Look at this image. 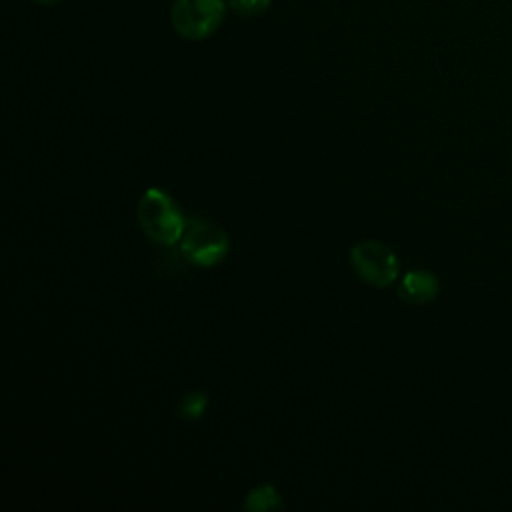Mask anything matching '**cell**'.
Here are the masks:
<instances>
[{"instance_id": "cell-1", "label": "cell", "mask_w": 512, "mask_h": 512, "mask_svg": "<svg viewBox=\"0 0 512 512\" xmlns=\"http://www.w3.org/2000/svg\"><path fill=\"white\" fill-rule=\"evenodd\" d=\"M138 222L144 234L160 244L174 246L186 228L178 204L160 188H148L138 202Z\"/></svg>"}, {"instance_id": "cell-2", "label": "cell", "mask_w": 512, "mask_h": 512, "mask_svg": "<svg viewBox=\"0 0 512 512\" xmlns=\"http://www.w3.org/2000/svg\"><path fill=\"white\" fill-rule=\"evenodd\" d=\"M228 246V234L220 226L198 216L186 220V228L180 238V254L188 262L202 268L214 266L228 254Z\"/></svg>"}, {"instance_id": "cell-3", "label": "cell", "mask_w": 512, "mask_h": 512, "mask_svg": "<svg viewBox=\"0 0 512 512\" xmlns=\"http://www.w3.org/2000/svg\"><path fill=\"white\" fill-rule=\"evenodd\" d=\"M170 18L180 36L200 40L210 36L222 24L224 0H176Z\"/></svg>"}, {"instance_id": "cell-4", "label": "cell", "mask_w": 512, "mask_h": 512, "mask_svg": "<svg viewBox=\"0 0 512 512\" xmlns=\"http://www.w3.org/2000/svg\"><path fill=\"white\" fill-rule=\"evenodd\" d=\"M350 260L356 272L370 284L384 288L398 278V258L382 242L366 240L350 250Z\"/></svg>"}, {"instance_id": "cell-5", "label": "cell", "mask_w": 512, "mask_h": 512, "mask_svg": "<svg viewBox=\"0 0 512 512\" xmlns=\"http://www.w3.org/2000/svg\"><path fill=\"white\" fill-rule=\"evenodd\" d=\"M438 290H440L438 278L428 270L406 272L398 286L400 298L410 304H426L438 294Z\"/></svg>"}, {"instance_id": "cell-6", "label": "cell", "mask_w": 512, "mask_h": 512, "mask_svg": "<svg viewBox=\"0 0 512 512\" xmlns=\"http://www.w3.org/2000/svg\"><path fill=\"white\" fill-rule=\"evenodd\" d=\"M244 506L248 510H274V508H282V496L272 486H258L256 490H252L246 496Z\"/></svg>"}, {"instance_id": "cell-7", "label": "cell", "mask_w": 512, "mask_h": 512, "mask_svg": "<svg viewBox=\"0 0 512 512\" xmlns=\"http://www.w3.org/2000/svg\"><path fill=\"white\" fill-rule=\"evenodd\" d=\"M206 406H208V396L206 394H202V392H188L182 398L180 406H178V414L184 420H196V418H200L204 414Z\"/></svg>"}, {"instance_id": "cell-8", "label": "cell", "mask_w": 512, "mask_h": 512, "mask_svg": "<svg viewBox=\"0 0 512 512\" xmlns=\"http://www.w3.org/2000/svg\"><path fill=\"white\" fill-rule=\"evenodd\" d=\"M270 0H230V8L242 16H258L266 12Z\"/></svg>"}, {"instance_id": "cell-9", "label": "cell", "mask_w": 512, "mask_h": 512, "mask_svg": "<svg viewBox=\"0 0 512 512\" xmlns=\"http://www.w3.org/2000/svg\"><path fill=\"white\" fill-rule=\"evenodd\" d=\"M32 2H36V4H58L62 0H32Z\"/></svg>"}]
</instances>
